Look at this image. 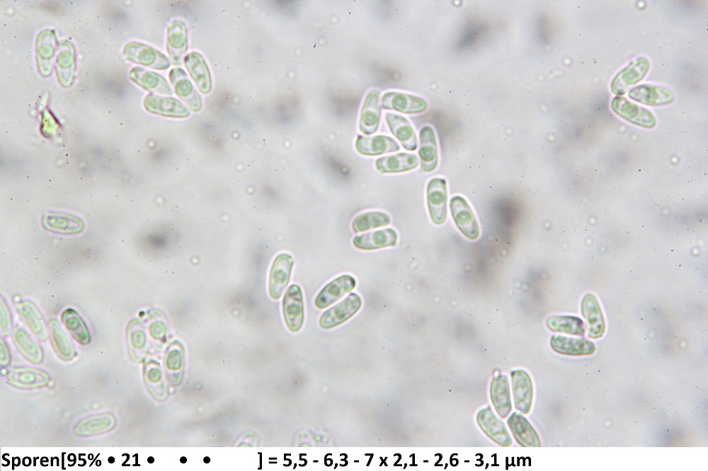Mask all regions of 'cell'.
I'll use <instances>...</instances> for the list:
<instances>
[{
    "instance_id": "obj_1",
    "label": "cell",
    "mask_w": 708,
    "mask_h": 471,
    "mask_svg": "<svg viewBox=\"0 0 708 471\" xmlns=\"http://www.w3.org/2000/svg\"><path fill=\"white\" fill-rule=\"evenodd\" d=\"M427 204L432 221L436 225L442 224L447 217V185L443 178H434L427 185Z\"/></svg>"
},
{
    "instance_id": "obj_2",
    "label": "cell",
    "mask_w": 708,
    "mask_h": 471,
    "mask_svg": "<svg viewBox=\"0 0 708 471\" xmlns=\"http://www.w3.org/2000/svg\"><path fill=\"white\" fill-rule=\"evenodd\" d=\"M360 297L351 293L340 303L326 310L321 316L319 325L322 328L330 329L347 321L360 308Z\"/></svg>"
},
{
    "instance_id": "obj_3",
    "label": "cell",
    "mask_w": 708,
    "mask_h": 471,
    "mask_svg": "<svg viewBox=\"0 0 708 471\" xmlns=\"http://www.w3.org/2000/svg\"><path fill=\"white\" fill-rule=\"evenodd\" d=\"M450 209L454 222L460 232L470 240L478 238L479 225L467 202L461 196H455L450 201Z\"/></svg>"
},
{
    "instance_id": "obj_4",
    "label": "cell",
    "mask_w": 708,
    "mask_h": 471,
    "mask_svg": "<svg viewBox=\"0 0 708 471\" xmlns=\"http://www.w3.org/2000/svg\"><path fill=\"white\" fill-rule=\"evenodd\" d=\"M282 311L289 330L294 332L299 331L304 322V301L298 285L292 284L286 291L282 299Z\"/></svg>"
},
{
    "instance_id": "obj_5",
    "label": "cell",
    "mask_w": 708,
    "mask_h": 471,
    "mask_svg": "<svg viewBox=\"0 0 708 471\" xmlns=\"http://www.w3.org/2000/svg\"><path fill=\"white\" fill-rule=\"evenodd\" d=\"M476 421L482 431L500 446L508 447L512 444L506 425L495 415L490 406L478 412Z\"/></svg>"
},
{
    "instance_id": "obj_6",
    "label": "cell",
    "mask_w": 708,
    "mask_h": 471,
    "mask_svg": "<svg viewBox=\"0 0 708 471\" xmlns=\"http://www.w3.org/2000/svg\"><path fill=\"white\" fill-rule=\"evenodd\" d=\"M294 260L286 253L278 255L271 266L269 276V293L273 299L279 298L287 286Z\"/></svg>"
},
{
    "instance_id": "obj_7",
    "label": "cell",
    "mask_w": 708,
    "mask_h": 471,
    "mask_svg": "<svg viewBox=\"0 0 708 471\" xmlns=\"http://www.w3.org/2000/svg\"><path fill=\"white\" fill-rule=\"evenodd\" d=\"M356 285L355 278L350 274H343L327 284L317 294L314 305L317 308L324 309L346 293L353 291Z\"/></svg>"
},
{
    "instance_id": "obj_8",
    "label": "cell",
    "mask_w": 708,
    "mask_h": 471,
    "mask_svg": "<svg viewBox=\"0 0 708 471\" xmlns=\"http://www.w3.org/2000/svg\"><path fill=\"white\" fill-rule=\"evenodd\" d=\"M514 405L523 414H528L531 409L533 388L529 374L524 370L510 372Z\"/></svg>"
},
{
    "instance_id": "obj_9",
    "label": "cell",
    "mask_w": 708,
    "mask_h": 471,
    "mask_svg": "<svg viewBox=\"0 0 708 471\" xmlns=\"http://www.w3.org/2000/svg\"><path fill=\"white\" fill-rule=\"evenodd\" d=\"M166 47L173 64L181 66L188 50L187 28L183 21L175 20L169 25Z\"/></svg>"
},
{
    "instance_id": "obj_10",
    "label": "cell",
    "mask_w": 708,
    "mask_h": 471,
    "mask_svg": "<svg viewBox=\"0 0 708 471\" xmlns=\"http://www.w3.org/2000/svg\"><path fill=\"white\" fill-rule=\"evenodd\" d=\"M649 68L647 59L639 57L620 71L611 83L612 91L618 95L624 93L629 87L641 81Z\"/></svg>"
},
{
    "instance_id": "obj_11",
    "label": "cell",
    "mask_w": 708,
    "mask_h": 471,
    "mask_svg": "<svg viewBox=\"0 0 708 471\" xmlns=\"http://www.w3.org/2000/svg\"><path fill=\"white\" fill-rule=\"evenodd\" d=\"M581 313L586 321L588 336L592 339L603 337L605 325L603 312L595 296L586 294L581 301Z\"/></svg>"
},
{
    "instance_id": "obj_12",
    "label": "cell",
    "mask_w": 708,
    "mask_h": 471,
    "mask_svg": "<svg viewBox=\"0 0 708 471\" xmlns=\"http://www.w3.org/2000/svg\"><path fill=\"white\" fill-rule=\"evenodd\" d=\"M611 105L617 114L632 123L647 128L652 127L656 124L654 117L649 110L624 98H615Z\"/></svg>"
},
{
    "instance_id": "obj_13",
    "label": "cell",
    "mask_w": 708,
    "mask_h": 471,
    "mask_svg": "<svg viewBox=\"0 0 708 471\" xmlns=\"http://www.w3.org/2000/svg\"><path fill=\"white\" fill-rule=\"evenodd\" d=\"M382 107L406 114L423 112L426 102L421 98L399 92H387L382 98Z\"/></svg>"
},
{
    "instance_id": "obj_14",
    "label": "cell",
    "mask_w": 708,
    "mask_h": 471,
    "mask_svg": "<svg viewBox=\"0 0 708 471\" xmlns=\"http://www.w3.org/2000/svg\"><path fill=\"white\" fill-rule=\"evenodd\" d=\"M169 79L177 95L190 107L197 112L202 107L201 98L194 88L186 73L180 68H173L169 72Z\"/></svg>"
},
{
    "instance_id": "obj_15",
    "label": "cell",
    "mask_w": 708,
    "mask_h": 471,
    "mask_svg": "<svg viewBox=\"0 0 708 471\" xmlns=\"http://www.w3.org/2000/svg\"><path fill=\"white\" fill-rule=\"evenodd\" d=\"M507 424L516 442L523 447H539V437L536 431L521 414L514 412L507 419Z\"/></svg>"
},
{
    "instance_id": "obj_16",
    "label": "cell",
    "mask_w": 708,
    "mask_h": 471,
    "mask_svg": "<svg viewBox=\"0 0 708 471\" xmlns=\"http://www.w3.org/2000/svg\"><path fill=\"white\" fill-rule=\"evenodd\" d=\"M380 93L378 91H370L364 101L359 122V129L363 134L370 135L377 132L380 116Z\"/></svg>"
},
{
    "instance_id": "obj_17",
    "label": "cell",
    "mask_w": 708,
    "mask_h": 471,
    "mask_svg": "<svg viewBox=\"0 0 708 471\" xmlns=\"http://www.w3.org/2000/svg\"><path fill=\"white\" fill-rule=\"evenodd\" d=\"M550 346L556 353L568 356L590 355L595 351L594 344L588 339L561 335H552Z\"/></svg>"
},
{
    "instance_id": "obj_18",
    "label": "cell",
    "mask_w": 708,
    "mask_h": 471,
    "mask_svg": "<svg viewBox=\"0 0 708 471\" xmlns=\"http://www.w3.org/2000/svg\"><path fill=\"white\" fill-rule=\"evenodd\" d=\"M420 146L418 156L421 168L424 172H430L438 165V146L435 132L430 126L423 127L419 134Z\"/></svg>"
},
{
    "instance_id": "obj_19",
    "label": "cell",
    "mask_w": 708,
    "mask_h": 471,
    "mask_svg": "<svg viewBox=\"0 0 708 471\" xmlns=\"http://www.w3.org/2000/svg\"><path fill=\"white\" fill-rule=\"evenodd\" d=\"M355 149L358 153L365 156H378L399 151L400 146L394 139L388 136L377 135L367 137L358 135L355 141Z\"/></svg>"
},
{
    "instance_id": "obj_20",
    "label": "cell",
    "mask_w": 708,
    "mask_h": 471,
    "mask_svg": "<svg viewBox=\"0 0 708 471\" xmlns=\"http://www.w3.org/2000/svg\"><path fill=\"white\" fill-rule=\"evenodd\" d=\"M146 108L152 112L165 117L183 118L189 115L188 108L173 98L149 94L145 100Z\"/></svg>"
},
{
    "instance_id": "obj_21",
    "label": "cell",
    "mask_w": 708,
    "mask_h": 471,
    "mask_svg": "<svg viewBox=\"0 0 708 471\" xmlns=\"http://www.w3.org/2000/svg\"><path fill=\"white\" fill-rule=\"evenodd\" d=\"M629 97L647 105H660L669 103L673 100V93L661 86L643 84L631 89Z\"/></svg>"
},
{
    "instance_id": "obj_22",
    "label": "cell",
    "mask_w": 708,
    "mask_h": 471,
    "mask_svg": "<svg viewBox=\"0 0 708 471\" xmlns=\"http://www.w3.org/2000/svg\"><path fill=\"white\" fill-rule=\"evenodd\" d=\"M396 240V232L387 228L356 236L353 240V244L358 249L371 250L394 246Z\"/></svg>"
},
{
    "instance_id": "obj_23",
    "label": "cell",
    "mask_w": 708,
    "mask_h": 471,
    "mask_svg": "<svg viewBox=\"0 0 708 471\" xmlns=\"http://www.w3.org/2000/svg\"><path fill=\"white\" fill-rule=\"evenodd\" d=\"M184 64L198 88L202 94H207L212 86L211 76L202 56L192 52L184 58Z\"/></svg>"
},
{
    "instance_id": "obj_24",
    "label": "cell",
    "mask_w": 708,
    "mask_h": 471,
    "mask_svg": "<svg viewBox=\"0 0 708 471\" xmlns=\"http://www.w3.org/2000/svg\"><path fill=\"white\" fill-rule=\"evenodd\" d=\"M490 397L498 416L506 418L512 409L507 376L498 375L493 378L490 385Z\"/></svg>"
},
{
    "instance_id": "obj_25",
    "label": "cell",
    "mask_w": 708,
    "mask_h": 471,
    "mask_svg": "<svg viewBox=\"0 0 708 471\" xmlns=\"http://www.w3.org/2000/svg\"><path fill=\"white\" fill-rule=\"evenodd\" d=\"M385 118L390 131L402 146L408 151L416 150L417 136L409 122L403 116L392 112L386 113Z\"/></svg>"
},
{
    "instance_id": "obj_26",
    "label": "cell",
    "mask_w": 708,
    "mask_h": 471,
    "mask_svg": "<svg viewBox=\"0 0 708 471\" xmlns=\"http://www.w3.org/2000/svg\"><path fill=\"white\" fill-rule=\"evenodd\" d=\"M42 225L48 231L62 234H76L81 232L84 228L80 219L61 213L45 215L42 219Z\"/></svg>"
},
{
    "instance_id": "obj_27",
    "label": "cell",
    "mask_w": 708,
    "mask_h": 471,
    "mask_svg": "<svg viewBox=\"0 0 708 471\" xmlns=\"http://www.w3.org/2000/svg\"><path fill=\"white\" fill-rule=\"evenodd\" d=\"M418 158L415 154L399 153L379 158L375 165L382 173H396L411 170L417 167Z\"/></svg>"
},
{
    "instance_id": "obj_28",
    "label": "cell",
    "mask_w": 708,
    "mask_h": 471,
    "mask_svg": "<svg viewBox=\"0 0 708 471\" xmlns=\"http://www.w3.org/2000/svg\"><path fill=\"white\" fill-rule=\"evenodd\" d=\"M17 311L23 321L41 341L47 338V330L40 312L33 303L25 301L18 304Z\"/></svg>"
},
{
    "instance_id": "obj_29",
    "label": "cell",
    "mask_w": 708,
    "mask_h": 471,
    "mask_svg": "<svg viewBox=\"0 0 708 471\" xmlns=\"http://www.w3.org/2000/svg\"><path fill=\"white\" fill-rule=\"evenodd\" d=\"M546 323L547 327L552 332L579 336L585 335L584 323L578 317L556 315L549 318Z\"/></svg>"
},
{
    "instance_id": "obj_30",
    "label": "cell",
    "mask_w": 708,
    "mask_h": 471,
    "mask_svg": "<svg viewBox=\"0 0 708 471\" xmlns=\"http://www.w3.org/2000/svg\"><path fill=\"white\" fill-rule=\"evenodd\" d=\"M13 339L23 355L28 361L39 363L42 361V352L40 346L21 327L13 330Z\"/></svg>"
},
{
    "instance_id": "obj_31",
    "label": "cell",
    "mask_w": 708,
    "mask_h": 471,
    "mask_svg": "<svg viewBox=\"0 0 708 471\" xmlns=\"http://www.w3.org/2000/svg\"><path fill=\"white\" fill-rule=\"evenodd\" d=\"M62 320L72 337L80 344L89 342L88 330L80 315L72 308H67L62 315Z\"/></svg>"
},
{
    "instance_id": "obj_32",
    "label": "cell",
    "mask_w": 708,
    "mask_h": 471,
    "mask_svg": "<svg viewBox=\"0 0 708 471\" xmlns=\"http://www.w3.org/2000/svg\"><path fill=\"white\" fill-rule=\"evenodd\" d=\"M49 325L52 344L58 355L65 360L72 359L74 348L71 339L56 320H52Z\"/></svg>"
},
{
    "instance_id": "obj_33",
    "label": "cell",
    "mask_w": 708,
    "mask_h": 471,
    "mask_svg": "<svg viewBox=\"0 0 708 471\" xmlns=\"http://www.w3.org/2000/svg\"><path fill=\"white\" fill-rule=\"evenodd\" d=\"M389 223L390 217L386 213L368 211L359 214L353 220L352 228L355 233H359L383 227Z\"/></svg>"
},
{
    "instance_id": "obj_34",
    "label": "cell",
    "mask_w": 708,
    "mask_h": 471,
    "mask_svg": "<svg viewBox=\"0 0 708 471\" xmlns=\"http://www.w3.org/2000/svg\"><path fill=\"white\" fill-rule=\"evenodd\" d=\"M140 84L147 90L163 94L171 95L172 89L168 82L161 76L146 70H141Z\"/></svg>"
},
{
    "instance_id": "obj_35",
    "label": "cell",
    "mask_w": 708,
    "mask_h": 471,
    "mask_svg": "<svg viewBox=\"0 0 708 471\" xmlns=\"http://www.w3.org/2000/svg\"><path fill=\"white\" fill-rule=\"evenodd\" d=\"M10 327L11 319L9 310L4 300L1 297V328L4 335H6L9 332Z\"/></svg>"
},
{
    "instance_id": "obj_36",
    "label": "cell",
    "mask_w": 708,
    "mask_h": 471,
    "mask_svg": "<svg viewBox=\"0 0 708 471\" xmlns=\"http://www.w3.org/2000/svg\"><path fill=\"white\" fill-rule=\"evenodd\" d=\"M130 341L132 347L140 348L143 344L144 336L141 331H134L131 333Z\"/></svg>"
},
{
    "instance_id": "obj_37",
    "label": "cell",
    "mask_w": 708,
    "mask_h": 471,
    "mask_svg": "<svg viewBox=\"0 0 708 471\" xmlns=\"http://www.w3.org/2000/svg\"><path fill=\"white\" fill-rule=\"evenodd\" d=\"M181 463H185V462H186V458H183H183H181Z\"/></svg>"
},
{
    "instance_id": "obj_38",
    "label": "cell",
    "mask_w": 708,
    "mask_h": 471,
    "mask_svg": "<svg viewBox=\"0 0 708 471\" xmlns=\"http://www.w3.org/2000/svg\"><path fill=\"white\" fill-rule=\"evenodd\" d=\"M204 461H205V463H209L210 462V458H204Z\"/></svg>"
}]
</instances>
